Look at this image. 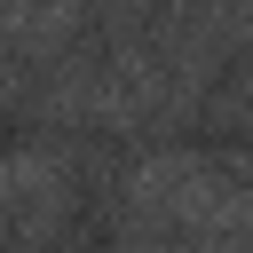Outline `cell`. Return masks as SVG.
I'll return each mask as SVG.
<instances>
[{
    "label": "cell",
    "mask_w": 253,
    "mask_h": 253,
    "mask_svg": "<svg viewBox=\"0 0 253 253\" xmlns=\"http://www.w3.org/2000/svg\"><path fill=\"white\" fill-rule=\"evenodd\" d=\"M134 206L158 221H190V229H221V221H253V190L245 174H221L213 158H150L134 174Z\"/></svg>",
    "instance_id": "1"
}]
</instances>
